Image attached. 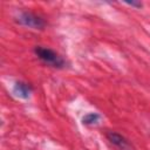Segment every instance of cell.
Listing matches in <instances>:
<instances>
[{"label":"cell","mask_w":150,"mask_h":150,"mask_svg":"<svg viewBox=\"0 0 150 150\" xmlns=\"http://www.w3.org/2000/svg\"><path fill=\"white\" fill-rule=\"evenodd\" d=\"M127 5H129V6H131V7H136V8H141L142 6H143V4L142 2H136V1H131V2H125Z\"/></svg>","instance_id":"8992f818"},{"label":"cell","mask_w":150,"mask_h":150,"mask_svg":"<svg viewBox=\"0 0 150 150\" xmlns=\"http://www.w3.org/2000/svg\"><path fill=\"white\" fill-rule=\"evenodd\" d=\"M16 19H18V22L21 23L22 26H26L33 29H42L46 26V21L41 16L32 12H21Z\"/></svg>","instance_id":"7a4b0ae2"},{"label":"cell","mask_w":150,"mask_h":150,"mask_svg":"<svg viewBox=\"0 0 150 150\" xmlns=\"http://www.w3.org/2000/svg\"><path fill=\"white\" fill-rule=\"evenodd\" d=\"M30 93H32L30 86L25 82H16L13 87V94L19 98L26 100L30 96Z\"/></svg>","instance_id":"277c9868"},{"label":"cell","mask_w":150,"mask_h":150,"mask_svg":"<svg viewBox=\"0 0 150 150\" xmlns=\"http://www.w3.org/2000/svg\"><path fill=\"white\" fill-rule=\"evenodd\" d=\"M34 53L35 55L46 64L54 67V68H62L66 62L63 60V57L57 54L55 50L48 48V47H42V46H36L34 48Z\"/></svg>","instance_id":"6da1fadb"},{"label":"cell","mask_w":150,"mask_h":150,"mask_svg":"<svg viewBox=\"0 0 150 150\" xmlns=\"http://www.w3.org/2000/svg\"><path fill=\"white\" fill-rule=\"evenodd\" d=\"M107 138L118 150H135L134 145L121 134H117L115 131H110L107 134Z\"/></svg>","instance_id":"3957f363"},{"label":"cell","mask_w":150,"mask_h":150,"mask_svg":"<svg viewBox=\"0 0 150 150\" xmlns=\"http://www.w3.org/2000/svg\"><path fill=\"white\" fill-rule=\"evenodd\" d=\"M100 118H101V116L97 112H88L83 116L82 123L86 125H93V124H96L100 121Z\"/></svg>","instance_id":"5b68a950"}]
</instances>
